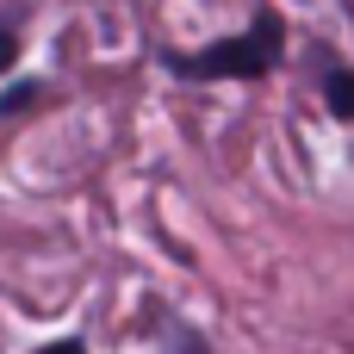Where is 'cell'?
<instances>
[{"mask_svg":"<svg viewBox=\"0 0 354 354\" xmlns=\"http://www.w3.org/2000/svg\"><path fill=\"white\" fill-rule=\"evenodd\" d=\"M180 354H205V342H199L193 330H180Z\"/></svg>","mask_w":354,"mask_h":354,"instance_id":"cell-6","label":"cell"},{"mask_svg":"<svg viewBox=\"0 0 354 354\" xmlns=\"http://www.w3.org/2000/svg\"><path fill=\"white\" fill-rule=\"evenodd\" d=\"M12 62H19V31H12V25H0V75H6Z\"/></svg>","mask_w":354,"mask_h":354,"instance_id":"cell-4","label":"cell"},{"mask_svg":"<svg viewBox=\"0 0 354 354\" xmlns=\"http://www.w3.org/2000/svg\"><path fill=\"white\" fill-rule=\"evenodd\" d=\"M286 56V19L274 6H255V19L224 37V44H205V50H168L162 68L174 81H261L274 75Z\"/></svg>","mask_w":354,"mask_h":354,"instance_id":"cell-1","label":"cell"},{"mask_svg":"<svg viewBox=\"0 0 354 354\" xmlns=\"http://www.w3.org/2000/svg\"><path fill=\"white\" fill-rule=\"evenodd\" d=\"M324 100H330V112L342 124H354V68H330L324 75Z\"/></svg>","mask_w":354,"mask_h":354,"instance_id":"cell-2","label":"cell"},{"mask_svg":"<svg viewBox=\"0 0 354 354\" xmlns=\"http://www.w3.org/2000/svg\"><path fill=\"white\" fill-rule=\"evenodd\" d=\"M37 354H87V342H81V336H68V342H50V348H37Z\"/></svg>","mask_w":354,"mask_h":354,"instance_id":"cell-5","label":"cell"},{"mask_svg":"<svg viewBox=\"0 0 354 354\" xmlns=\"http://www.w3.org/2000/svg\"><path fill=\"white\" fill-rule=\"evenodd\" d=\"M31 100H37V87H6V93H0V112L12 118V112H25Z\"/></svg>","mask_w":354,"mask_h":354,"instance_id":"cell-3","label":"cell"}]
</instances>
